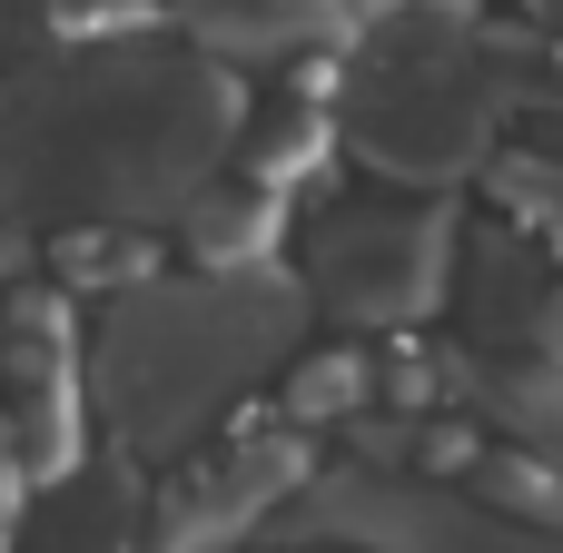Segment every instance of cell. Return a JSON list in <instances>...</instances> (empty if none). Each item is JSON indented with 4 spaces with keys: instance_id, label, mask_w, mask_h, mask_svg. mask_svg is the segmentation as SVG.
<instances>
[{
    "instance_id": "obj_15",
    "label": "cell",
    "mask_w": 563,
    "mask_h": 553,
    "mask_svg": "<svg viewBox=\"0 0 563 553\" xmlns=\"http://www.w3.org/2000/svg\"><path fill=\"white\" fill-rule=\"evenodd\" d=\"M525 10H534V20H544V30H563V0H525Z\"/></svg>"
},
{
    "instance_id": "obj_3",
    "label": "cell",
    "mask_w": 563,
    "mask_h": 553,
    "mask_svg": "<svg viewBox=\"0 0 563 553\" xmlns=\"http://www.w3.org/2000/svg\"><path fill=\"white\" fill-rule=\"evenodd\" d=\"M505 99L515 89H505L495 30H475L455 0H396L346 49L336 139L396 188H455L495 158Z\"/></svg>"
},
{
    "instance_id": "obj_5",
    "label": "cell",
    "mask_w": 563,
    "mask_h": 553,
    "mask_svg": "<svg viewBox=\"0 0 563 553\" xmlns=\"http://www.w3.org/2000/svg\"><path fill=\"white\" fill-rule=\"evenodd\" d=\"M267 534H287V544H346V553H563L554 524H515L505 505H485L465 485L386 475V465L307 475Z\"/></svg>"
},
{
    "instance_id": "obj_6",
    "label": "cell",
    "mask_w": 563,
    "mask_h": 553,
    "mask_svg": "<svg viewBox=\"0 0 563 553\" xmlns=\"http://www.w3.org/2000/svg\"><path fill=\"white\" fill-rule=\"evenodd\" d=\"M307 435L297 425H267V435H238V445H198V465L148 505L139 553H228L247 534H267L287 515V495L307 485Z\"/></svg>"
},
{
    "instance_id": "obj_4",
    "label": "cell",
    "mask_w": 563,
    "mask_h": 553,
    "mask_svg": "<svg viewBox=\"0 0 563 553\" xmlns=\"http://www.w3.org/2000/svg\"><path fill=\"white\" fill-rule=\"evenodd\" d=\"M455 237L435 198H327L297 218V287L346 327H416L445 307Z\"/></svg>"
},
{
    "instance_id": "obj_10",
    "label": "cell",
    "mask_w": 563,
    "mask_h": 553,
    "mask_svg": "<svg viewBox=\"0 0 563 553\" xmlns=\"http://www.w3.org/2000/svg\"><path fill=\"white\" fill-rule=\"evenodd\" d=\"M346 20H356L346 0H178V30L228 69H277L297 49H327L346 40Z\"/></svg>"
},
{
    "instance_id": "obj_7",
    "label": "cell",
    "mask_w": 563,
    "mask_h": 553,
    "mask_svg": "<svg viewBox=\"0 0 563 553\" xmlns=\"http://www.w3.org/2000/svg\"><path fill=\"white\" fill-rule=\"evenodd\" d=\"M0 425L20 475H69L79 465V366H69V297L59 287H10L0 317Z\"/></svg>"
},
{
    "instance_id": "obj_1",
    "label": "cell",
    "mask_w": 563,
    "mask_h": 553,
    "mask_svg": "<svg viewBox=\"0 0 563 553\" xmlns=\"http://www.w3.org/2000/svg\"><path fill=\"white\" fill-rule=\"evenodd\" d=\"M247 129L238 69L198 40H69L0 79V218L148 228L228 178Z\"/></svg>"
},
{
    "instance_id": "obj_13",
    "label": "cell",
    "mask_w": 563,
    "mask_h": 553,
    "mask_svg": "<svg viewBox=\"0 0 563 553\" xmlns=\"http://www.w3.org/2000/svg\"><path fill=\"white\" fill-rule=\"evenodd\" d=\"M366 406H376V356H356V346L307 356V366L287 376V416H297V425H336V416H366Z\"/></svg>"
},
{
    "instance_id": "obj_12",
    "label": "cell",
    "mask_w": 563,
    "mask_h": 553,
    "mask_svg": "<svg viewBox=\"0 0 563 553\" xmlns=\"http://www.w3.org/2000/svg\"><path fill=\"white\" fill-rule=\"evenodd\" d=\"M178 228H188V247L208 257V267H267L277 257V237H287V208H277V188H257V178H208L188 208H178Z\"/></svg>"
},
{
    "instance_id": "obj_16",
    "label": "cell",
    "mask_w": 563,
    "mask_h": 553,
    "mask_svg": "<svg viewBox=\"0 0 563 553\" xmlns=\"http://www.w3.org/2000/svg\"><path fill=\"white\" fill-rule=\"evenodd\" d=\"M346 10H356V20H376V10H396V0H346Z\"/></svg>"
},
{
    "instance_id": "obj_8",
    "label": "cell",
    "mask_w": 563,
    "mask_h": 553,
    "mask_svg": "<svg viewBox=\"0 0 563 553\" xmlns=\"http://www.w3.org/2000/svg\"><path fill=\"white\" fill-rule=\"evenodd\" d=\"M475 356H525V346H554L563 336V287L554 267L534 257L525 228H475L455 237V277H445Z\"/></svg>"
},
{
    "instance_id": "obj_14",
    "label": "cell",
    "mask_w": 563,
    "mask_h": 553,
    "mask_svg": "<svg viewBox=\"0 0 563 553\" xmlns=\"http://www.w3.org/2000/svg\"><path fill=\"white\" fill-rule=\"evenodd\" d=\"M30 267V247H20V218H0V277H20Z\"/></svg>"
},
{
    "instance_id": "obj_9",
    "label": "cell",
    "mask_w": 563,
    "mask_h": 553,
    "mask_svg": "<svg viewBox=\"0 0 563 553\" xmlns=\"http://www.w3.org/2000/svg\"><path fill=\"white\" fill-rule=\"evenodd\" d=\"M139 465L109 455V465H69L30 495V515L10 524V553H139Z\"/></svg>"
},
{
    "instance_id": "obj_2",
    "label": "cell",
    "mask_w": 563,
    "mask_h": 553,
    "mask_svg": "<svg viewBox=\"0 0 563 553\" xmlns=\"http://www.w3.org/2000/svg\"><path fill=\"white\" fill-rule=\"evenodd\" d=\"M297 267H198V277H129L89 336V406L129 465L198 455L208 425L267 386L307 336Z\"/></svg>"
},
{
    "instance_id": "obj_11",
    "label": "cell",
    "mask_w": 563,
    "mask_h": 553,
    "mask_svg": "<svg viewBox=\"0 0 563 553\" xmlns=\"http://www.w3.org/2000/svg\"><path fill=\"white\" fill-rule=\"evenodd\" d=\"M475 406H485V425L505 435V445H525V455H554L563 465V356L554 346H525V356H475Z\"/></svg>"
},
{
    "instance_id": "obj_17",
    "label": "cell",
    "mask_w": 563,
    "mask_h": 553,
    "mask_svg": "<svg viewBox=\"0 0 563 553\" xmlns=\"http://www.w3.org/2000/svg\"><path fill=\"white\" fill-rule=\"evenodd\" d=\"M317 553H346V544H317Z\"/></svg>"
}]
</instances>
